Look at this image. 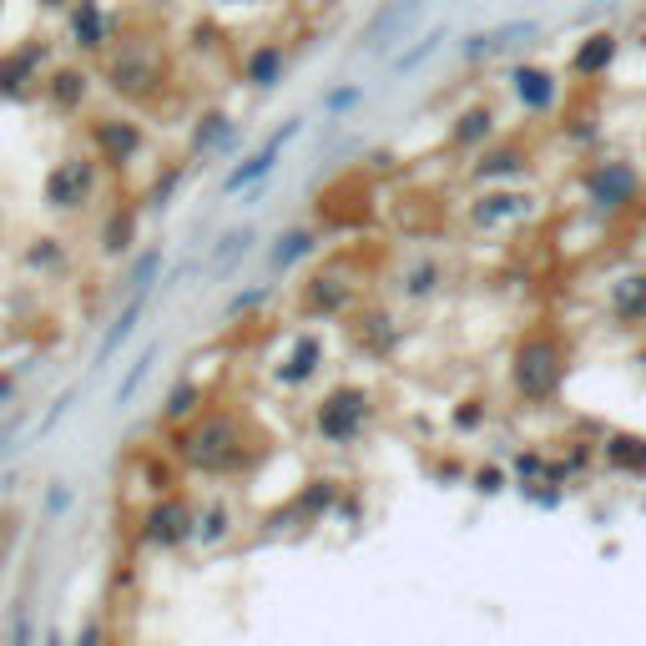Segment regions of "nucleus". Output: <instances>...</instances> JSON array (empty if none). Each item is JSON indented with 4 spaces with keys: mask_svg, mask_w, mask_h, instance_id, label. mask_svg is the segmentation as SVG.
Instances as JSON below:
<instances>
[{
    "mask_svg": "<svg viewBox=\"0 0 646 646\" xmlns=\"http://www.w3.org/2000/svg\"><path fill=\"white\" fill-rule=\"evenodd\" d=\"M172 450L197 475H243V470H252L258 444L248 434V419H238L233 409H203L177 430Z\"/></svg>",
    "mask_w": 646,
    "mask_h": 646,
    "instance_id": "1",
    "label": "nucleus"
},
{
    "mask_svg": "<svg viewBox=\"0 0 646 646\" xmlns=\"http://www.w3.org/2000/svg\"><path fill=\"white\" fill-rule=\"evenodd\" d=\"M571 379V338L556 334V329H526V334L510 344V359H505V384L520 405L540 409L551 405L556 395Z\"/></svg>",
    "mask_w": 646,
    "mask_h": 646,
    "instance_id": "2",
    "label": "nucleus"
},
{
    "mask_svg": "<svg viewBox=\"0 0 646 646\" xmlns=\"http://www.w3.org/2000/svg\"><path fill=\"white\" fill-rule=\"evenodd\" d=\"M575 197H581V213L596 217V223L626 217L646 203V172L636 168L632 157L596 152L591 162L575 168Z\"/></svg>",
    "mask_w": 646,
    "mask_h": 646,
    "instance_id": "3",
    "label": "nucleus"
},
{
    "mask_svg": "<svg viewBox=\"0 0 646 646\" xmlns=\"http://www.w3.org/2000/svg\"><path fill=\"white\" fill-rule=\"evenodd\" d=\"M374 414H379V395L369 384H334L313 399L309 424L323 444H359L369 434Z\"/></svg>",
    "mask_w": 646,
    "mask_h": 646,
    "instance_id": "4",
    "label": "nucleus"
},
{
    "mask_svg": "<svg viewBox=\"0 0 646 646\" xmlns=\"http://www.w3.org/2000/svg\"><path fill=\"white\" fill-rule=\"evenodd\" d=\"M364 273L354 268V258H329L323 268H313L299 288V313L313 323H334V319H348V313L364 303Z\"/></svg>",
    "mask_w": 646,
    "mask_h": 646,
    "instance_id": "5",
    "label": "nucleus"
},
{
    "mask_svg": "<svg viewBox=\"0 0 646 646\" xmlns=\"http://www.w3.org/2000/svg\"><path fill=\"white\" fill-rule=\"evenodd\" d=\"M168 82V61L152 41H111L107 46V91H117L121 101H152Z\"/></svg>",
    "mask_w": 646,
    "mask_h": 646,
    "instance_id": "6",
    "label": "nucleus"
},
{
    "mask_svg": "<svg viewBox=\"0 0 646 646\" xmlns=\"http://www.w3.org/2000/svg\"><path fill=\"white\" fill-rule=\"evenodd\" d=\"M540 213V197L520 182H505V187H475V197L465 203V228L475 238H500V233H515L520 223Z\"/></svg>",
    "mask_w": 646,
    "mask_h": 646,
    "instance_id": "7",
    "label": "nucleus"
},
{
    "mask_svg": "<svg viewBox=\"0 0 646 646\" xmlns=\"http://www.w3.org/2000/svg\"><path fill=\"white\" fill-rule=\"evenodd\" d=\"M505 91H510L515 111L530 121H546V117H561V101H566V72L546 66V61H510L505 72Z\"/></svg>",
    "mask_w": 646,
    "mask_h": 646,
    "instance_id": "8",
    "label": "nucleus"
},
{
    "mask_svg": "<svg viewBox=\"0 0 646 646\" xmlns=\"http://www.w3.org/2000/svg\"><path fill=\"white\" fill-rule=\"evenodd\" d=\"M622 56H626L622 31H616V25H591V31H581L575 46L566 51V76L581 86H596V82H606V76H616Z\"/></svg>",
    "mask_w": 646,
    "mask_h": 646,
    "instance_id": "9",
    "label": "nucleus"
},
{
    "mask_svg": "<svg viewBox=\"0 0 646 646\" xmlns=\"http://www.w3.org/2000/svg\"><path fill=\"white\" fill-rule=\"evenodd\" d=\"M419 21L414 6H405V0H379L369 11V21L359 25V46H354V56L364 61H389L399 46H405L409 25Z\"/></svg>",
    "mask_w": 646,
    "mask_h": 646,
    "instance_id": "10",
    "label": "nucleus"
},
{
    "mask_svg": "<svg viewBox=\"0 0 646 646\" xmlns=\"http://www.w3.org/2000/svg\"><path fill=\"white\" fill-rule=\"evenodd\" d=\"M465 177H470V187H505V182H526L530 177V147L500 132L491 147H480V152L470 157Z\"/></svg>",
    "mask_w": 646,
    "mask_h": 646,
    "instance_id": "11",
    "label": "nucleus"
},
{
    "mask_svg": "<svg viewBox=\"0 0 646 646\" xmlns=\"http://www.w3.org/2000/svg\"><path fill=\"white\" fill-rule=\"evenodd\" d=\"M344 329H348V344L359 348L364 359H389L399 348V338H405V323L395 319V309L389 303H369V299L348 313Z\"/></svg>",
    "mask_w": 646,
    "mask_h": 646,
    "instance_id": "12",
    "label": "nucleus"
},
{
    "mask_svg": "<svg viewBox=\"0 0 646 646\" xmlns=\"http://www.w3.org/2000/svg\"><path fill=\"white\" fill-rule=\"evenodd\" d=\"M192 530H197V510H192L177 491L157 495V500L142 510V540L152 546V551H177V546L192 540Z\"/></svg>",
    "mask_w": 646,
    "mask_h": 646,
    "instance_id": "13",
    "label": "nucleus"
},
{
    "mask_svg": "<svg viewBox=\"0 0 646 646\" xmlns=\"http://www.w3.org/2000/svg\"><path fill=\"white\" fill-rule=\"evenodd\" d=\"M540 36V21H526V15H515V21H500V25H485V31H470L460 41V61L465 66H491L500 56H515L520 46Z\"/></svg>",
    "mask_w": 646,
    "mask_h": 646,
    "instance_id": "14",
    "label": "nucleus"
},
{
    "mask_svg": "<svg viewBox=\"0 0 646 646\" xmlns=\"http://www.w3.org/2000/svg\"><path fill=\"white\" fill-rule=\"evenodd\" d=\"M323 369H329V338H323L319 329H299V334L288 338L283 354H278L273 384L278 389H309Z\"/></svg>",
    "mask_w": 646,
    "mask_h": 646,
    "instance_id": "15",
    "label": "nucleus"
},
{
    "mask_svg": "<svg viewBox=\"0 0 646 646\" xmlns=\"http://www.w3.org/2000/svg\"><path fill=\"white\" fill-rule=\"evenodd\" d=\"M601 309L616 329H646V263L611 273L606 288H601Z\"/></svg>",
    "mask_w": 646,
    "mask_h": 646,
    "instance_id": "16",
    "label": "nucleus"
},
{
    "mask_svg": "<svg viewBox=\"0 0 646 646\" xmlns=\"http://www.w3.org/2000/svg\"><path fill=\"white\" fill-rule=\"evenodd\" d=\"M96 182H101V172H96L91 157H66V162H56L46 177V207L76 213V207H86L96 197Z\"/></svg>",
    "mask_w": 646,
    "mask_h": 646,
    "instance_id": "17",
    "label": "nucleus"
},
{
    "mask_svg": "<svg viewBox=\"0 0 646 646\" xmlns=\"http://www.w3.org/2000/svg\"><path fill=\"white\" fill-rule=\"evenodd\" d=\"M299 132H303V117H288L283 127H273V132L263 137V147H258L252 157H243L238 168L223 177V192L233 197V192H248V187H258L263 177H273V168H278V157H283V147L293 142Z\"/></svg>",
    "mask_w": 646,
    "mask_h": 646,
    "instance_id": "18",
    "label": "nucleus"
},
{
    "mask_svg": "<svg viewBox=\"0 0 646 646\" xmlns=\"http://www.w3.org/2000/svg\"><path fill=\"white\" fill-rule=\"evenodd\" d=\"M495 137H500V111H495V101H470V107H460L455 117H450V127H444V147L455 157H475L480 147H491Z\"/></svg>",
    "mask_w": 646,
    "mask_h": 646,
    "instance_id": "19",
    "label": "nucleus"
},
{
    "mask_svg": "<svg viewBox=\"0 0 646 646\" xmlns=\"http://www.w3.org/2000/svg\"><path fill=\"white\" fill-rule=\"evenodd\" d=\"M444 283H450V263H444L440 252H409L395 273V299L399 303H430L444 293Z\"/></svg>",
    "mask_w": 646,
    "mask_h": 646,
    "instance_id": "20",
    "label": "nucleus"
},
{
    "mask_svg": "<svg viewBox=\"0 0 646 646\" xmlns=\"http://www.w3.org/2000/svg\"><path fill=\"white\" fill-rule=\"evenodd\" d=\"M91 142H96V157H101L107 168H127V162H137V157L147 152L142 121H132V117H101L91 127Z\"/></svg>",
    "mask_w": 646,
    "mask_h": 646,
    "instance_id": "21",
    "label": "nucleus"
},
{
    "mask_svg": "<svg viewBox=\"0 0 646 646\" xmlns=\"http://www.w3.org/2000/svg\"><path fill=\"white\" fill-rule=\"evenodd\" d=\"M238 76L248 91H278L288 76V46L283 41H252L238 61Z\"/></svg>",
    "mask_w": 646,
    "mask_h": 646,
    "instance_id": "22",
    "label": "nucleus"
},
{
    "mask_svg": "<svg viewBox=\"0 0 646 646\" xmlns=\"http://www.w3.org/2000/svg\"><path fill=\"white\" fill-rule=\"evenodd\" d=\"M601 450V465L611 475H626V480H646V434L636 430H606L596 440Z\"/></svg>",
    "mask_w": 646,
    "mask_h": 646,
    "instance_id": "23",
    "label": "nucleus"
},
{
    "mask_svg": "<svg viewBox=\"0 0 646 646\" xmlns=\"http://www.w3.org/2000/svg\"><path fill=\"white\" fill-rule=\"evenodd\" d=\"M66 25H72V46L76 51H107L111 46V11L107 0H72V15H66Z\"/></svg>",
    "mask_w": 646,
    "mask_h": 646,
    "instance_id": "24",
    "label": "nucleus"
},
{
    "mask_svg": "<svg viewBox=\"0 0 646 646\" xmlns=\"http://www.w3.org/2000/svg\"><path fill=\"white\" fill-rule=\"evenodd\" d=\"M233 142H238V121H233V111L223 107H207L203 117L192 121V157H217V152H233Z\"/></svg>",
    "mask_w": 646,
    "mask_h": 646,
    "instance_id": "25",
    "label": "nucleus"
},
{
    "mask_svg": "<svg viewBox=\"0 0 646 646\" xmlns=\"http://www.w3.org/2000/svg\"><path fill=\"white\" fill-rule=\"evenodd\" d=\"M319 248H323V228H319V223L283 228L273 238V248H268V268H273V273H288V268H299L303 258H313Z\"/></svg>",
    "mask_w": 646,
    "mask_h": 646,
    "instance_id": "26",
    "label": "nucleus"
},
{
    "mask_svg": "<svg viewBox=\"0 0 646 646\" xmlns=\"http://www.w3.org/2000/svg\"><path fill=\"white\" fill-rule=\"evenodd\" d=\"M334 500H338V480L334 475H319V480H309L299 491V500L288 505V515H299L303 526H319L323 515L334 510Z\"/></svg>",
    "mask_w": 646,
    "mask_h": 646,
    "instance_id": "27",
    "label": "nucleus"
},
{
    "mask_svg": "<svg viewBox=\"0 0 646 646\" xmlns=\"http://www.w3.org/2000/svg\"><path fill=\"white\" fill-rule=\"evenodd\" d=\"M137 223H142V213H137L132 203L111 207V217L101 223V252H111V258L132 252V243H137Z\"/></svg>",
    "mask_w": 646,
    "mask_h": 646,
    "instance_id": "28",
    "label": "nucleus"
},
{
    "mask_svg": "<svg viewBox=\"0 0 646 646\" xmlns=\"http://www.w3.org/2000/svg\"><path fill=\"white\" fill-rule=\"evenodd\" d=\"M444 41H450V31H444V25H430L424 36H414V41H409V46H399L395 56H389V72H395V76H409V72H419V66H424V61H430L434 51L444 46Z\"/></svg>",
    "mask_w": 646,
    "mask_h": 646,
    "instance_id": "29",
    "label": "nucleus"
},
{
    "mask_svg": "<svg viewBox=\"0 0 646 646\" xmlns=\"http://www.w3.org/2000/svg\"><path fill=\"white\" fill-rule=\"evenodd\" d=\"M46 91L61 111H76L86 101V91H91V76H86L82 66H56V72L46 76Z\"/></svg>",
    "mask_w": 646,
    "mask_h": 646,
    "instance_id": "30",
    "label": "nucleus"
},
{
    "mask_svg": "<svg viewBox=\"0 0 646 646\" xmlns=\"http://www.w3.org/2000/svg\"><path fill=\"white\" fill-rule=\"evenodd\" d=\"M142 313H147V293H132V299H127V309H121L117 319H111L107 338L96 344V364H107L111 354H117V348L127 344V338H132V329H137V319H142Z\"/></svg>",
    "mask_w": 646,
    "mask_h": 646,
    "instance_id": "31",
    "label": "nucleus"
},
{
    "mask_svg": "<svg viewBox=\"0 0 646 646\" xmlns=\"http://www.w3.org/2000/svg\"><path fill=\"white\" fill-rule=\"evenodd\" d=\"M252 243H258V233H252V228L223 233V238H217V248L207 252V268H213V273H233V268H238L243 258L252 252Z\"/></svg>",
    "mask_w": 646,
    "mask_h": 646,
    "instance_id": "32",
    "label": "nucleus"
},
{
    "mask_svg": "<svg viewBox=\"0 0 646 646\" xmlns=\"http://www.w3.org/2000/svg\"><path fill=\"white\" fill-rule=\"evenodd\" d=\"M36 61H41L36 46L11 51V56L0 61V91H6V96H21L25 86H31V76H36Z\"/></svg>",
    "mask_w": 646,
    "mask_h": 646,
    "instance_id": "33",
    "label": "nucleus"
},
{
    "mask_svg": "<svg viewBox=\"0 0 646 646\" xmlns=\"http://www.w3.org/2000/svg\"><path fill=\"white\" fill-rule=\"evenodd\" d=\"M233 536V505L213 500L197 510V530H192V540H203V546H217V540Z\"/></svg>",
    "mask_w": 646,
    "mask_h": 646,
    "instance_id": "34",
    "label": "nucleus"
},
{
    "mask_svg": "<svg viewBox=\"0 0 646 646\" xmlns=\"http://www.w3.org/2000/svg\"><path fill=\"white\" fill-rule=\"evenodd\" d=\"M203 384H177L168 395V405H162V419L168 424H182V419H192V414H203Z\"/></svg>",
    "mask_w": 646,
    "mask_h": 646,
    "instance_id": "35",
    "label": "nucleus"
},
{
    "mask_svg": "<svg viewBox=\"0 0 646 646\" xmlns=\"http://www.w3.org/2000/svg\"><path fill=\"white\" fill-rule=\"evenodd\" d=\"M157 273H162V248H147L132 263V273H127V299H132V293H152Z\"/></svg>",
    "mask_w": 646,
    "mask_h": 646,
    "instance_id": "36",
    "label": "nucleus"
},
{
    "mask_svg": "<svg viewBox=\"0 0 646 646\" xmlns=\"http://www.w3.org/2000/svg\"><path fill=\"white\" fill-rule=\"evenodd\" d=\"M354 107H364V86H329L323 91V117H348Z\"/></svg>",
    "mask_w": 646,
    "mask_h": 646,
    "instance_id": "37",
    "label": "nucleus"
},
{
    "mask_svg": "<svg viewBox=\"0 0 646 646\" xmlns=\"http://www.w3.org/2000/svg\"><path fill=\"white\" fill-rule=\"evenodd\" d=\"M152 359H157V348H147L142 359H137L132 369H127V379L117 384V409H127V405H132V395H137V389L147 384V374H152Z\"/></svg>",
    "mask_w": 646,
    "mask_h": 646,
    "instance_id": "38",
    "label": "nucleus"
},
{
    "mask_svg": "<svg viewBox=\"0 0 646 646\" xmlns=\"http://www.w3.org/2000/svg\"><path fill=\"white\" fill-rule=\"evenodd\" d=\"M182 177H187V162H172V168L152 182V192H147V207H168V203H172V192L182 187Z\"/></svg>",
    "mask_w": 646,
    "mask_h": 646,
    "instance_id": "39",
    "label": "nucleus"
},
{
    "mask_svg": "<svg viewBox=\"0 0 646 646\" xmlns=\"http://www.w3.org/2000/svg\"><path fill=\"white\" fill-rule=\"evenodd\" d=\"M268 299H273V288H268V283L248 288V293H233V303H228V319H248V313H258Z\"/></svg>",
    "mask_w": 646,
    "mask_h": 646,
    "instance_id": "40",
    "label": "nucleus"
},
{
    "mask_svg": "<svg viewBox=\"0 0 646 646\" xmlns=\"http://www.w3.org/2000/svg\"><path fill=\"white\" fill-rule=\"evenodd\" d=\"M485 414H491V409L480 405V399H465V405L455 409V430H480V424H485Z\"/></svg>",
    "mask_w": 646,
    "mask_h": 646,
    "instance_id": "41",
    "label": "nucleus"
},
{
    "mask_svg": "<svg viewBox=\"0 0 646 646\" xmlns=\"http://www.w3.org/2000/svg\"><path fill=\"white\" fill-rule=\"evenodd\" d=\"M11 546H15V510H6V505H0V566H6Z\"/></svg>",
    "mask_w": 646,
    "mask_h": 646,
    "instance_id": "42",
    "label": "nucleus"
},
{
    "mask_svg": "<svg viewBox=\"0 0 646 646\" xmlns=\"http://www.w3.org/2000/svg\"><path fill=\"white\" fill-rule=\"evenodd\" d=\"M505 480H500V470H475V491H485V495H495L500 491Z\"/></svg>",
    "mask_w": 646,
    "mask_h": 646,
    "instance_id": "43",
    "label": "nucleus"
},
{
    "mask_svg": "<svg viewBox=\"0 0 646 646\" xmlns=\"http://www.w3.org/2000/svg\"><path fill=\"white\" fill-rule=\"evenodd\" d=\"M76 646H101V626L86 622V632H82V642H76Z\"/></svg>",
    "mask_w": 646,
    "mask_h": 646,
    "instance_id": "44",
    "label": "nucleus"
},
{
    "mask_svg": "<svg viewBox=\"0 0 646 646\" xmlns=\"http://www.w3.org/2000/svg\"><path fill=\"white\" fill-rule=\"evenodd\" d=\"M15 395V374H0V405Z\"/></svg>",
    "mask_w": 646,
    "mask_h": 646,
    "instance_id": "45",
    "label": "nucleus"
},
{
    "mask_svg": "<svg viewBox=\"0 0 646 646\" xmlns=\"http://www.w3.org/2000/svg\"><path fill=\"white\" fill-rule=\"evenodd\" d=\"M72 505V491H51V510H66Z\"/></svg>",
    "mask_w": 646,
    "mask_h": 646,
    "instance_id": "46",
    "label": "nucleus"
},
{
    "mask_svg": "<svg viewBox=\"0 0 646 646\" xmlns=\"http://www.w3.org/2000/svg\"><path fill=\"white\" fill-rule=\"evenodd\" d=\"M41 6H46V11H61V6H72V0H41Z\"/></svg>",
    "mask_w": 646,
    "mask_h": 646,
    "instance_id": "47",
    "label": "nucleus"
},
{
    "mask_svg": "<svg viewBox=\"0 0 646 646\" xmlns=\"http://www.w3.org/2000/svg\"><path fill=\"white\" fill-rule=\"evenodd\" d=\"M46 646H66V642H61V632H46Z\"/></svg>",
    "mask_w": 646,
    "mask_h": 646,
    "instance_id": "48",
    "label": "nucleus"
},
{
    "mask_svg": "<svg viewBox=\"0 0 646 646\" xmlns=\"http://www.w3.org/2000/svg\"><path fill=\"white\" fill-rule=\"evenodd\" d=\"M6 440H11V430H0V455H6Z\"/></svg>",
    "mask_w": 646,
    "mask_h": 646,
    "instance_id": "49",
    "label": "nucleus"
},
{
    "mask_svg": "<svg viewBox=\"0 0 646 646\" xmlns=\"http://www.w3.org/2000/svg\"><path fill=\"white\" fill-rule=\"evenodd\" d=\"M636 364H642V374H646V348H642V354H636Z\"/></svg>",
    "mask_w": 646,
    "mask_h": 646,
    "instance_id": "50",
    "label": "nucleus"
},
{
    "mask_svg": "<svg viewBox=\"0 0 646 646\" xmlns=\"http://www.w3.org/2000/svg\"><path fill=\"white\" fill-rule=\"evenodd\" d=\"M405 6H414V11H424V0H405Z\"/></svg>",
    "mask_w": 646,
    "mask_h": 646,
    "instance_id": "51",
    "label": "nucleus"
},
{
    "mask_svg": "<svg viewBox=\"0 0 646 646\" xmlns=\"http://www.w3.org/2000/svg\"><path fill=\"white\" fill-rule=\"evenodd\" d=\"M642 258H646V233H642Z\"/></svg>",
    "mask_w": 646,
    "mask_h": 646,
    "instance_id": "52",
    "label": "nucleus"
},
{
    "mask_svg": "<svg viewBox=\"0 0 646 646\" xmlns=\"http://www.w3.org/2000/svg\"><path fill=\"white\" fill-rule=\"evenodd\" d=\"M228 6H248V0H228Z\"/></svg>",
    "mask_w": 646,
    "mask_h": 646,
    "instance_id": "53",
    "label": "nucleus"
}]
</instances>
